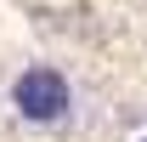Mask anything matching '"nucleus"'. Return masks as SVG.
<instances>
[{
	"mask_svg": "<svg viewBox=\"0 0 147 142\" xmlns=\"http://www.w3.org/2000/svg\"><path fill=\"white\" fill-rule=\"evenodd\" d=\"M0 125L28 142H91L108 125V108L74 63L23 57L0 80Z\"/></svg>",
	"mask_w": 147,
	"mask_h": 142,
	"instance_id": "f257e3e1",
	"label": "nucleus"
},
{
	"mask_svg": "<svg viewBox=\"0 0 147 142\" xmlns=\"http://www.w3.org/2000/svg\"><path fill=\"white\" fill-rule=\"evenodd\" d=\"M119 142H147V119H130L125 131H119Z\"/></svg>",
	"mask_w": 147,
	"mask_h": 142,
	"instance_id": "f03ea898",
	"label": "nucleus"
}]
</instances>
